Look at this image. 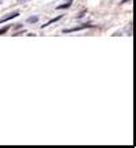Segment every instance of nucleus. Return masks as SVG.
<instances>
[{"instance_id":"1","label":"nucleus","mask_w":136,"mask_h":148,"mask_svg":"<svg viewBox=\"0 0 136 148\" xmlns=\"http://www.w3.org/2000/svg\"><path fill=\"white\" fill-rule=\"evenodd\" d=\"M15 16H18V14H16V12L10 14L8 16H5V18H3V19H1V21H0V22H1V23H3V22H7V21H10V19H11V18H15Z\"/></svg>"}]
</instances>
